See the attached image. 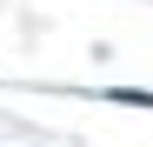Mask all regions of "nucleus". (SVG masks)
<instances>
[{
	"label": "nucleus",
	"instance_id": "f257e3e1",
	"mask_svg": "<svg viewBox=\"0 0 153 147\" xmlns=\"http://www.w3.org/2000/svg\"><path fill=\"white\" fill-rule=\"evenodd\" d=\"M107 100H120V107H153V94H146V87H113Z\"/></svg>",
	"mask_w": 153,
	"mask_h": 147
}]
</instances>
